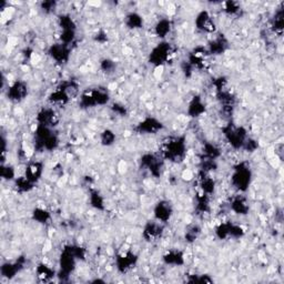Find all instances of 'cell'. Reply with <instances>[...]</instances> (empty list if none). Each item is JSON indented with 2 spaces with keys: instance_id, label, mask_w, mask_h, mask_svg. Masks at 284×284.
<instances>
[{
  "instance_id": "obj_47",
  "label": "cell",
  "mask_w": 284,
  "mask_h": 284,
  "mask_svg": "<svg viewBox=\"0 0 284 284\" xmlns=\"http://www.w3.org/2000/svg\"><path fill=\"white\" fill-rule=\"evenodd\" d=\"M94 40L97 41V43H99V44H105L106 41L108 40V37H107V33L106 32H103V31H100L98 32L94 36Z\"/></svg>"
},
{
  "instance_id": "obj_25",
  "label": "cell",
  "mask_w": 284,
  "mask_h": 284,
  "mask_svg": "<svg viewBox=\"0 0 284 284\" xmlns=\"http://www.w3.org/2000/svg\"><path fill=\"white\" fill-rule=\"evenodd\" d=\"M230 209L238 216H247L250 212V203L244 196H235L230 202Z\"/></svg>"
},
{
  "instance_id": "obj_28",
  "label": "cell",
  "mask_w": 284,
  "mask_h": 284,
  "mask_svg": "<svg viewBox=\"0 0 284 284\" xmlns=\"http://www.w3.org/2000/svg\"><path fill=\"white\" fill-rule=\"evenodd\" d=\"M172 27L173 25L170 19L162 18L160 20H158L157 24L155 25V34L161 40H165V38L171 33Z\"/></svg>"
},
{
  "instance_id": "obj_36",
  "label": "cell",
  "mask_w": 284,
  "mask_h": 284,
  "mask_svg": "<svg viewBox=\"0 0 284 284\" xmlns=\"http://www.w3.org/2000/svg\"><path fill=\"white\" fill-rule=\"evenodd\" d=\"M201 233H202V229L198 224H191L185 229L184 231V240L188 242V243H193L196 242L199 238Z\"/></svg>"
},
{
  "instance_id": "obj_3",
  "label": "cell",
  "mask_w": 284,
  "mask_h": 284,
  "mask_svg": "<svg viewBox=\"0 0 284 284\" xmlns=\"http://www.w3.org/2000/svg\"><path fill=\"white\" fill-rule=\"evenodd\" d=\"M80 93L79 85L73 80L62 81L48 97V102L51 107H62L68 105L71 99L78 97Z\"/></svg>"
},
{
  "instance_id": "obj_27",
  "label": "cell",
  "mask_w": 284,
  "mask_h": 284,
  "mask_svg": "<svg viewBox=\"0 0 284 284\" xmlns=\"http://www.w3.org/2000/svg\"><path fill=\"white\" fill-rule=\"evenodd\" d=\"M217 98L220 102L221 107L223 108L224 111L232 112V110L235 105V98H234V96L230 91H229V90L224 89V90H221V91H218Z\"/></svg>"
},
{
  "instance_id": "obj_33",
  "label": "cell",
  "mask_w": 284,
  "mask_h": 284,
  "mask_svg": "<svg viewBox=\"0 0 284 284\" xmlns=\"http://www.w3.org/2000/svg\"><path fill=\"white\" fill-rule=\"evenodd\" d=\"M89 203L93 207V209L98 211H103L106 209L105 198H103V196L98 190H90Z\"/></svg>"
},
{
  "instance_id": "obj_20",
  "label": "cell",
  "mask_w": 284,
  "mask_h": 284,
  "mask_svg": "<svg viewBox=\"0 0 284 284\" xmlns=\"http://www.w3.org/2000/svg\"><path fill=\"white\" fill-rule=\"evenodd\" d=\"M24 268H25V259L20 258L16 261L4 263L2 268H0V273H2L3 278L12 280L18 273L23 271Z\"/></svg>"
},
{
  "instance_id": "obj_30",
  "label": "cell",
  "mask_w": 284,
  "mask_h": 284,
  "mask_svg": "<svg viewBox=\"0 0 284 284\" xmlns=\"http://www.w3.org/2000/svg\"><path fill=\"white\" fill-rule=\"evenodd\" d=\"M210 196L204 195L202 192L197 193L196 196V210L199 214L209 213L211 209V200Z\"/></svg>"
},
{
  "instance_id": "obj_29",
  "label": "cell",
  "mask_w": 284,
  "mask_h": 284,
  "mask_svg": "<svg viewBox=\"0 0 284 284\" xmlns=\"http://www.w3.org/2000/svg\"><path fill=\"white\" fill-rule=\"evenodd\" d=\"M143 17L136 11H131L124 17V25L130 30H139L143 27Z\"/></svg>"
},
{
  "instance_id": "obj_18",
  "label": "cell",
  "mask_w": 284,
  "mask_h": 284,
  "mask_svg": "<svg viewBox=\"0 0 284 284\" xmlns=\"http://www.w3.org/2000/svg\"><path fill=\"white\" fill-rule=\"evenodd\" d=\"M173 205L168 200H160L154 207V218L163 224L168 223L173 217Z\"/></svg>"
},
{
  "instance_id": "obj_44",
  "label": "cell",
  "mask_w": 284,
  "mask_h": 284,
  "mask_svg": "<svg viewBox=\"0 0 284 284\" xmlns=\"http://www.w3.org/2000/svg\"><path fill=\"white\" fill-rule=\"evenodd\" d=\"M258 149H259V142L256 141L255 139H253V138L249 137L247 139V141H245V143H244V145H243V149H242V150H245L247 152H251V154H252V152L256 151Z\"/></svg>"
},
{
  "instance_id": "obj_43",
  "label": "cell",
  "mask_w": 284,
  "mask_h": 284,
  "mask_svg": "<svg viewBox=\"0 0 284 284\" xmlns=\"http://www.w3.org/2000/svg\"><path fill=\"white\" fill-rule=\"evenodd\" d=\"M77 36V30H61L60 32V43L67 46H70Z\"/></svg>"
},
{
  "instance_id": "obj_17",
  "label": "cell",
  "mask_w": 284,
  "mask_h": 284,
  "mask_svg": "<svg viewBox=\"0 0 284 284\" xmlns=\"http://www.w3.org/2000/svg\"><path fill=\"white\" fill-rule=\"evenodd\" d=\"M196 28L204 33H216L217 25L211 13L207 10H201L195 18Z\"/></svg>"
},
{
  "instance_id": "obj_23",
  "label": "cell",
  "mask_w": 284,
  "mask_h": 284,
  "mask_svg": "<svg viewBox=\"0 0 284 284\" xmlns=\"http://www.w3.org/2000/svg\"><path fill=\"white\" fill-rule=\"evenodd\" d=\"M162 261L165 266L179 268L184 266L185 255L183 251L178 250V249H172V250H169L163 254Z\"/></svg>"
},
{
  "instance_id": "obj_16",
  "label": "cell",
  "mask_w": 284,
  "mask_h": 284,
  "mask_svg": "<svg viewBox=\"0 0 284 284\" xmlns=\"http://www.w3.org/2000/svg\"><path fill=\"white\" fill-rule=\"evenodd\" d=\"M36 120H37V124L53 129L59 124L60 118L56 110H54L52 107H45V108H41L38 111L36 116Z\"/></svg>"
},
{
  "instance_id": "obj_11",
  "label": "cell",
  "mask_w": 284,
  "mask_h": 284,
  "mask_svg": "<svg viewBox=\"0 0 284 284\" xmlns=\"http://www.w3.org/2000/svg\"><path fill=\"white\" fill-rule=\"evenodd\" d=\"M138 260H139V256L134 251L127 250L119 253L116 256L115 261L117 271L121 274H127L137 266Z\"/></svg>"
},
{
  "instance_id": "obj_7",
  "label": "cell",
  "mask_w": 284,
  "mask_h": 284,
  "mask_svg": "<svg viewBox=\"0 0 284 284\" xmlns=\"http://www.w3.org/2000/svg\"><path fill=\"white\" fill-rule=\"evenodd\" d=\"M222 134L225 141L234 150L243 149V145L249 138L248 130L244 127L237 126L232 122L225 124L222 128Z\"/></svg>"
},
{
  "instance_id": "obj_46",
  "label": "cell",
  "mask_w": 284,
  "mask_h": 284,
  "mask_svg": "<svg viewBox=\"0 0 284 284\" xmlns=\"http://www.w3.org/2000/svg\"><path fill=\"white\" fill-rule=\"evenodd\" d=\"M111 110L116 115L120 116V117H124L127 115V109L123 105H121V103H113L111 107Z\"/></svg>"
},
{
  "instance_id": "obj_15",
  "label": "cell",
  "mask_w": 284,
  "mask_h": 284,
  "mask_svg": "<svg viewBox=\"0 0 284 284\" xmlns=\"http://www.w3.org/2000/svg\"><path fill=\"white\" fill-rule=\"evenodd\" d=\"M48 56H49L54 62H57L59 65L67 64L70 59L71 49L70 46H67L62 43L52 44L49 48H48Z\"/></svg>"
},
{
  "instance_id": "obj_26",
  "label": "cell",
  "mask_w": 284,
  "mask_h": 284,
  "mask_svg": "<svg viewBox=\"0 0 284 284\" xmlns=\"http://www.w3.org/2000/svg\"><path fill=\"white\" fill-rule=\"evenodd\" d=\"M36 275L40 282H50L54 279V276H57L56 270L51 268V266L47 264V263L43 262L39 263V264L36 267Z\"/></svg>"
},
{
  "instance_id": "obj_37",
  "label": "cell",
  "mask_w": 284,
  "mask_h": 284,
  "mask_svg": "<svg viewBox=\"0 0 284 284\" xmlns=\"http://www.w3.org/2000/svg\"><path fill=\"white\" fill-rule=\"evenodd\" d=\"M13 182H15L17 191L20 193H28L34 188V183L30 181L28 178H26L25 176L16 178V180Z\"/></svg>"
},
{
  "instance_id": "obj_38",
  "label": "cell",
  "mask_w": 284,
  "mask_h": 284,
  "mask_svg": "<svg viewBox=\"0 0 284 284\" xmlns=\"http://www.w3.org/2000/svg\"><path fill=\"white\" fill-rule=\"evenodd\" d=\"M117 141V135L111 129H105L100 134V143L103 147H111Z\"/></svg>"
},
{
  "instance_id": "obj_2",
  "label": "cell",
  "mask_w": 284,
  "mask_h": 284,
  "mask_svg": "<svg viewBox=\"0 0 284 284\" xmlns=\"http://www.w3.org/2000/svg\"><path fill=\"white\" fill-rule=\"evenodd\" d=\"M186 152H188V147H186L185 138L183 136H178L168 138L162 143L160 156L163 160L172 163H181L186 157Z\"/></svg>"
},
{
  "instance_id": "obj_31",
  "label": "cell",
  "mask_w": 284,
  "mask_h": 284,
  "mask_svg": "<svg viewBox=\"0 0 284 284\" xmlns=\"http://www.w3.org/2000/svg\"><path fill=\"white\" fill-rule=\"evenodd\" d=\"M222 155L221 149L217 144L212 142H205L202 147V159H207V160L217 161Z\"/></svg>"
},
{
  "instance_id": "obj_40",
  "label": "cell",
  "mask_w": 284,
  "mask_h": 284,
  "mask_svg": "<svg viewBox=\"0 0 284 284\" xmlns=\"http://www.w3.org/2000/svg\"><path fill=\"white\" fill-rule=\"evenodd\" d=\"M223 11L228 16H238L241 11V5L237 2H226L223 4Z\"/></svg>"
},
{
  "instance_id": "obj_1",
  "label": "cell",
  "mask_w": 284,
  "mask_h": 284,
  "mask_svg": "<svg viewBox=\"0 0 284 284\" xmlns=\"http://www.w3.org/2000/svg\"><path fill=\"white\" fill-rule=\"evenodd\" d=\"M86 259V250L80 245L70 244L65 247L59 258V272L57 276L62 281L69 278L77 267L79 261H84Z\"/></svg>"
},
{
  "instance_id": "obj_41",
  "label": "cell",
  "mask_w": 284,
  "mask_h": 284,
  "mask_svg": "<svg viewBox=\"0 0 284 284\" xmlns=\"http://www.w3.org/2000/svg\"><path fill=\"white\" fill-rule=\"evenodd\" d=\"M100 69L105 74H112L116 72L117 64L110 58H105L100 61Z\"/></svg>"
},
{
  "instance_id": "obj_32",
  "label": "cell",
  "mask_w": 284,
  "mask_h": 284,
  "mask_svg": "<svg viewBox=\"0 0 284 284\" xmlns=\"http://www.w3.org/2000/svg\"><path fill=\"white\" fill-rule=\"evenodd\" d=\"M31 218L34 222H37L39 224H48L52 219L51 213L47 209H45V207H40V206L34 207L32 210Z\"/></svg>"
},
{
  "instance_id": "obj_24",
  "label": "cell",
  "mask_w": 284,
  "mask_h": 284,
  "mask_svg": "<svg viewBox=\"0 0 284 284\" xmlns=\"http://www.w3.org/2000/svg\"><path fill=\"white\" fill-rule=\"evenodd\" d=\"M199 186H200L201 192L211 197L214 193V191H216L217 183H216V181H214V179L209 175V173L200 170Z\"/></svg>"
},
{
  "instance_id": "obj_22",
  "label": "cell",
  "mask_w": 284,
  "mask_h": 284,
  "mask_svg": "<svg viewBox=\"0 0 284 284\" xmlns=\"http://www.w3.org/2000/svg\"><path fill=\"white\" fill-rule=\"evenodd\" d=\"M206 111V106L205 102L203 101L202 97L200 96H195L192 97L191 100L188 103V107H186V113L190 118H199L201 116H203Z\"/></svg>"
},
{
  "instance_id": "obj_4",
  "label": "cell",
  "mask_w": 284,
  "mask_h": 284,
  "mask_svg": "<svg viewBox=\"0 0 284 284\" xmlns=\"http://www.w3.org/2000/svg\"><path fill=\"white\" fill-rule=\"evenodd\" d=\"M34 150L38 152L54 151L59 147V138L52 128L37 124L33 134Z\"/></svg>"
},
{
  "instance_id": "obj_35",
  "label": "cell",
  "mask_w": 284,
  "mask_h": 284,
  "mask_svg": "<svg viewBox=\"0 0 284 284\" xmlns=\"http://www.w3.org/2000/svg\"><path fill=\"white\" fill-rule=\"evenodd\" d=\"M58 25L61 30H77V24L69 13H62L58 17Z\"/></svg>"
},
{
  "instance_id": "obj_9",
  "label": "cell",
  "mask_w": 284,
  "mask_h": 284,
  "mask_svg": "<svg viewBox=\"0 0 284 284\" xmlns=\"http://www.w3.org/2000/svg\"><path fill=\"white\" fill-rule=\"evenodd\" d=\"M245 230L240 224L233 223L231 221L220 223L216 228V235L219 240L228 239H240L244 235Z\"/></svg>"
},
{
  "instance_id": "obj_8",
  "label": "cell",
  "mask_w": 284,
  "mask_h": 284,
  "mask_svg": "<svg viewBox=\"0 0 284 284\" xmlns=\"http://www.w3.org/2000/svg\"><path fill=\"white\" fill-rule=\"evenodd\" d=\"M173 52L172 45L167 40H162L151 49L148 58L149 64L155 67H163L171 60Z\"/></svg>"
},
{
  "instance_id": "obj_42",
  "label": "cell",
  "mask_w": 284,
  "mask_h": 284,
  "mask_svg": "<svg viewBox=\"0 0 284 284\" xmlns=\"http://www.w3.org/2000/svg\"><path fill=\"white\" fill-rule=\"evenodd\" d=\"M188 283H197V284H210L213 283V279L207 274H191L186 279Z\"/></svg>"
},
{
  "instance_id": "obj_21",
  "label": "cell",
  "mask_w": 284,
  "mask_h": 284,
  "mask_svg": "<svg viewBox=\"0 0 284 284\" xmlns=\"http://www.w3.org/2000/svg\"><path fill=\"white\" fill-rule=\"evenodd\" d=\"M45 171V164L43 161L39 160H33L30 161L25 169V177L28 178L30 181H32L34 184L39 182Z\"/></svg>"
},
{
  "instance_id": "obj_13",
  "label": "cell",
  "mask_w": 284,
  "mask_h": 284,
  "mask_svg": "<svg viewBox=\"0 0 284 284\" xmlns=\"http://www.w3.org/2000/svg\"><path fill=\"white\" fill-rule=\"evenodd\" d=\"M163 233L164 224L154 219L151 221H148V222L144 224L142 230V238L147 242L154 243V242L159 241L163 237Z\"/></svg>"
},
{
  "instance_id": "obj_45",
  "label": "cell",
  "mask_w": 284,
  "mask_h": 284,
  "mask_svg": "<svg viewBox=\"0 0 284 284\" xmlns=\"http://www.w3.org/2000/svg\"><path fill=\"white\" fill-rule=\"evenodd\" d=\"M57 7V3L56 2H44L41 3L40 8L45 13H51L54 11Z\"/></svg>"
},
{
  "instance_id": "obj_39",
  "label": "cell",
  "mask_w": 284,
  "mask_h": 284,
  "mask_svg": "<svg viewBox=\"0 0 284 284\" xmlns=\"http://www.w3.org/2000/svg\"><path fill=\"white\" fill-rule=\"evenodd\" d=\"M0 175H2V178H3V180H5V181H15L16 169L13 165H11L9 163H3L2 172H0Z\"/></svg>"
},
{
  "instance_id": "obj_19",
  "label": "cell",
  "mask_w": 284,
  "mask_h": 284,
  "mask_svg": "<svg viewBox=\"0 0 284 284\" xmlns=\"http://www.w3.org/2000/svg\"><path fill=\"white\" fill-rule=\"evenodd\" d=\"M229 40L224 34H219L214 37L205 47L207 56H221L229 49Z\"/></svg>"
},
{
  "instance_id": "obj_34",
  "label": "cell",
  "mask_w": 284,
  "mask_h": 284,
  "mask_svg": "<svg viewBox=\"0 0 284 284\" xmlns=\"http://www.w3.org/2000/svg\"><path fill=\"white\" fill-rule=\"evenodd\" d=\"M271 28L272 30L281 36L283 33V29H284V10L283 7H280V8L275 11L274 16L272 18L271 22Z\"/></svg>"
},
{
  "instance_id": "obj_12",
  "label": "cell",
  "mask_w": 284,
  "mask_h": 284,
  "mask_svg": "<svg viewBox=\"0 0 284 284\" xmlns=\"http://www.w3.org/2000/svg\"><path fill=\"white\" fill-rule=\"evenodd\" d=\"M164 129V124L155 117H145L137 124L135 131L139 135H156Z\"/></svg>"
},
{
  "instance_id": "obj_6",
  "label": "cell",
  "mask_w": 284,
  "mask_h": 284,
  "mask_svg": "<svg viewBox=\"0 0 284 284\" xmlns=\"http://www.w3.org/2000/svg\"><path fill=\"white\" fill-rule=\"evenodd\" d=\"M252 170L250 164L242 161L235 164L231 173V184L239 192H245L250 188L252 182Z\"/></svg>"
},
{
  "instance_id": "obj_14",
  "label": "cell",
  "mask_w": 284,
  "mask_h": 284,
  "mask_svg": "<svg viewBox=\"0 0 284 284\" xmlns=\"http://www.w3.org/2000/svg\"><path fill=\"white\" fill-rule=\"evenodd\" d=\"M28 92H29V89L27 82L24 80H16L15 82H12L11 85L8 86L6 94H7V98H8L11 102L19 103L27 98Z\"/></svg>"
},
{
  "instance_id": "obj_10",
  "label": "cell",
  "mask_w": 284,
  "mask_h": 284,
  "mask_svg": "<svg viewBox=\"0 0 284 284\" xmlns=\"http://www.w3.org/2000/svg\"><path fill=\"white\" fill-rule=\"evenodd\" d=\"M163 159L156 154H144L140 159L141 168L147 170L152 177L160 178L163 169Z\"/></svg>"
},
{
  "instance_id": "obj_5",
  "label": "cell",
  "mask_w": 284,
  "mask_h": 284,
  "mask_svg": "<svg viewBox=\"0 0 284 284\" xmlns=\"http://www.w3.org/2000/svg\"><path fill=\"white\" fill-rule=\"evenodd\" d=\"M110 93L105 88L88 89L79 96V106L82 109H90L108 105Z\"/></svg>"
}]
</instances>
